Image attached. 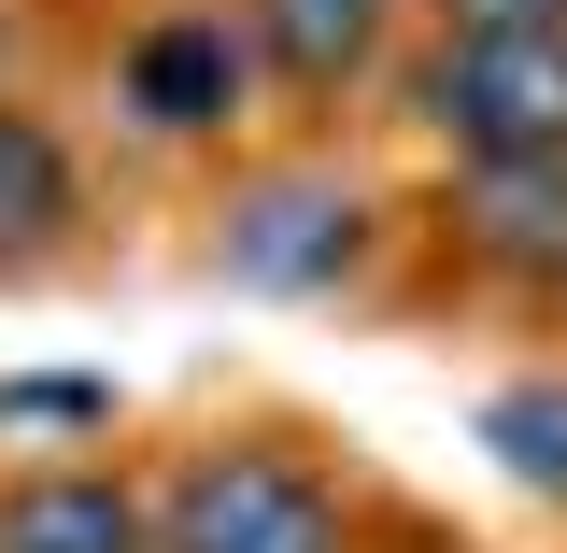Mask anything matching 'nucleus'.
<instances>
[{
    "instance_id": "nucleus-7",
    "label": "nucleus",
    "mask_w": 567,
    "mask_h": 553,
    "mask_svg": "<svg viewBox=\"0 0 567 553\" xmlns=\"http://www.w3.org/2000/svg\"><path fill=\"white\" fill-rule=\"evenodd\" d=\"M71 213H85V185H71V142L43 129V114H14V100H0V270L58 256Z\"/></svg>"
},
{
    "instance_id": "nucleus-1",
    "label": "nucleus",
    "mask_w": 567,
    "mask_h": 553,
    "mask_svg": "<svg viewBox=\"0 0 567 553\" xmlns=\"http://www.w3.org/2000/svg\"><path fill=\"white\" fill-rule=\"evenodd\" d=\"M412 114L468 171H567V29H496V43H440L412 71Z\"/></svg>"
},
{
    "instance_id": "nucleus-3",
    "label": "nucleus",
    "mask_w": 567,
    "mask_h": 553,
    "mask_svg": "<svg viewBox=\"0 0 567 553\" xmlns=\"http://www.w3.org/2000/svg\"><path fill=\"white\" fill-rule=\"evenodd\" d=\"M114 71H128V114L171 129V142H199V129L241 114V29H227V14H156Z\"/></svg>"
},
{
    "instance_id": "nucleus-10",
    "label": "nucleus",
    "mask_w": 567,
    "mask_h": 553,
    "mask_svg": "<svg viewBox=\"0 0 567 553\" xmlns=\"http://www.w3.org/2000/svg\"><path fill=\"white\" fill-rule=\"evenodd\" d=\"M454 43H496V29H567V0H440Z\"/></svg>"
},
{
    "instance_id": "nucleus-6",
    "label": "nucleus",
    "mask_w": 567,
    "mask_h": 553,
    "mask_svg": "<svg viewBox=\"0 0 567 553\" xmlns=\"http://www.w3.org/2000/svg\"><path fill=\"white\" fill-rule=\"evenodd\" d=\"M0 553H156V511L100 469H58V483L0 496Z\"/></svg>"
},
{
    "instance_id": "nucleus-5",
    "label": "nucleus",
    "mask_w": 567,
    "mask_h": 553,
    "mask_svg": "<svg viewBox=\"0 0 567 553\" xmlns=\"http://www.w3.org/2000/svg\"><path fill=\"white\" fill-rule=\"evenodd\" d=\"M468 256L496 284L567 298V171H468Z\"/></svg>"
},
{
    "instance_id": "nucleus-8",
    "label": "nucleus",
    "mask_w": 567,
    "mask_h": 553,
    "mask_svg": "<svg viewBox=\"0 0 567 553\" xmlns=\"http://www.w3.org/2000/svg\"><path fill=\"white\" fill-rule=\"evenodd\" d=\"M383 14H398V0H256V58H270L284 85H341V71H369Z\"/></svg>"
},
{
    "instance_id": "nucleus-4",
    "label": "nucleus",
    "mask_w": 567,
    "mask_h": 553,
    "mask_svg": "<svg viewBox=\"0 0 567 553\" xmlns=\"http://www.w3.org/2000/svg\"><path fill=\"white\" fill-rule=\"evenodd\" d=\"M369 256V199L354 185H256L227 213V270L241 284H327Z\"/></svg>"
},
{
    "instance_id": "nucleus-2",
    "label": "nucleus",
    "mask_w": 567,
    "mask_h": 553,
    "mask_svg": "<svg viewBox=\"0 0 567 553\" xmlns=\"http://www.w3.org/2000/svg\"><path fill=\"white\" fill-rule=\"evenodd\" d=\"M156 553H354L327 469H298L270 440H213L156 496Z\"/></svg>"
},
{
    "instance_id": "nucleus-9",
    "label": "nucleus",
    "mask_w": 567,
    "mask_h": 553,
    "mask_svg": "<svg viewBox=\"0 0 567 553\" xmlns=\"http://www.w3.org/2000/svg\"><path fill=\"white\" fill-rule=\"evenodd\" d=\"M483 440L511 454V469H525V483H554V496H567V398H554V383L496 398V412H483Z\"/></svg>"
}]
</instances>
